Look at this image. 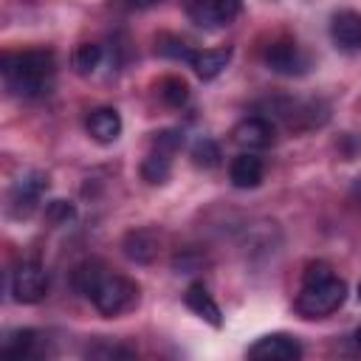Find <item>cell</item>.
<instances>
[{
    "instance_id": "obj_1",
    "label": "cell",
    "mask_w": 361,
    "mask_h": 361,
    "mask_svg": "<svg viewBox=\"0 0 361 361\" xmlns=\"http://www.w3.org/2000/svg\"><path fill=\"white\" fill-rule=\"evenodd\" d=\"M71 285H73V290L87 296L93 302V307L107 319L121 316L138 305V285L130 276L116 274L96 259L79 262L71 271Z\"/></svg>"
},
{
    "instance_id": "obj_3",
    "label": "cell",
    "mask_w": 361,
    "mask_h": 361,
    "mask_svg": "<svg viewBox=\"0 0 361 361\" xmlns=\"http://www.w3.org/2000/svg\"><path fill=\"white\" fill-rule=\"evenodd\" d=\"M344 299H347V282L341 276H336L330 262L313 259L305 265L302 288L293 302V310L302 319H324V316L336 313L344 305Z\"/></svg>"
},
{
    "instance_id": "obj_12",
    "label": "cell",
    "mask_w": 361,
    "mask_h": 361,
    "mask_svg": "<svg viewBox=\"0 0 361 361\" xmlns=\"http://www.w3.org/2000/svg\"><path fill=\"white\" fill-rule=\"evenodd\" d=\"M228 178L237 189H257L265 178V164H262V158H257L251 152H240L228 164Z\"/></svg>"
},
{
    "instance_id": "obj_8",
    "label": "cell",
    "mask_w": 361,
    "mask_h": 361,
    "mask_svg": "<svg viewBox=\"0 0 361 361\" xmlns=\"http://www.w3.org/2000/svg\"><path fill=\"white\" fill-rule=\"evenodd\" d=\"M302 355V344L288 333H268L248 347V358L257 361H296Z\"/></svg>"
},
{
    "instance_id": "obj_22",
    "label": "cell",
    "mask_w": 361,
    "mask_h": 361,
    "mask_svg": "<svg viewBox=\"0 0 361 361\" xmlns=\"http://www.w3.org/2000/svg\"><path fill=\"white\" fill-rule=\"evenodd\" d=\"M180 144H183V133H178V130H161L152 135V149L164 152V155H175L180 149Z\"/></svg>"
},
{
    "instance_id": "obj_10",
    "label": "cell",
    "mask_w": 361,
    "mask_h": 361,
    "mask_svg": "<svg viewBox=\"0 0 361 361\" xmlns=\"http://www.w3.org/2000/svg\"><path fill=\"white\" fill-rule=\"evenodd\" d=\"M330 37L336 48L341 51H358L361 48V14L341 8L330 17Z\"/></svg>"
},
{
    "instance_id": "obj_23",
    "label": "cell",
    "mask_w": 361,
    "mask_h": 361,
    "mask_svg": "<svg viewBox=\"0 0 361 361\" xmlns=\"http://www.w3.org/2000/svg\"><path fill=\"white\" fill-rule=\"evenodd\" d=\"M87 355L90 358H133L135 350L130 347H121V344H96V347H87Z\"/></svg>"
},
{
    "instance_id": "obj_27",
    "label": "cell",
    "mask_w": 361,
    "mask_h": 361,
    "mask_svg": "<svg viewBox=\"0 0 361 361\" xmlns=\"http://www.w3.org/2000/svg\"><path fill=\"white\" fill-rule=\"evenodd\" d=\"M355 347H358V350H361V327H358V330H355Z\"/></svg>"
},
{
    "instance_id": "obj_25",
    "label": "cell",
    "mask_w": 361,
    "mask_h": 361,
    "mask_svg": "<svg viewBox=\"0 0 361 361\" xmlns=\"http://www.w3.org/2000/svg\"><path fill=\"white\" fill-rule=\"evenodd\" d=\"M133 8H149V6H155L158 0H127Z\"/></svg>"
},
{
    "instance_id": "obj_21",
    "label": "cell",
    "mask_w": 361,
    "mask_h": 361,
    "mask_svg": "<svg viewBox=\"0 0 361 361\" xmlns=\"http://www.w3.org/2000/svg\"><path fill=\"white\" fill-rule=\"evenodd\" d=\"M155 51L161 54V56H172V59H183V62H189L192 59V48L183 42V39H178V37H169V34H164V37H158V45H155Z\"/></svg>"
},
{
    "instance_id": "obj_4",
    "label": "cell",
    "mask_w": 361,
    "mask_h": 361,
    "mask_svg": "<svg viewBox=\"0 0 361 361\" xmlns=\"http://www.w3.org/2000/svg\"><path fill=\"white\" fill-rule=\"evenodd\" d=\"M48 293V274L39 262L25 259L11 274V296L20 305H37Z\"/></svg>"
},
{
    "instance_id": "obj_9",
    "label": "cell",
    "mask_w": 361,
    "mask_h": 361,
    "mask_svg": "<svg viewBox=\"0 0 361 361\" xmlns=\"http://www.w3.org/2000/svg\"><path fill=\"white\" fill-rule=\"evenodd\" d=\"M231 138L243 149H265L274 144V124L265 116H248V118L234 124Z\"/></svg>"
},
{
    "instance_id": "obj_11",
    "label": "cell",
    "mask_w": 361,
    "mask_h": 361,
    "mask_svg": "<svg viewBox=\"0 0 361 361\" xmlns=\"http://www.w3.org/2000/svg\"><path fill=\"white\" fill-rule=\"evenodd\" d=\"M85 127H87V135L99 144H113L118 135H121V116L118 110L113 107H96L87 113L85 118Z\"/></svg>"
},
{
    "instance_id": "obj_2",
    "label": "cell",
    "mask_w": 361,
    "mask_h": 361,
    "mask_svg": "<svg viewBox=\"0 0 361 361\" xmlns=\"http://www.w3.org/2000/svg\"><path fill=\"white\" fill-rule=\"evenodd\" d=\"M3 85L17 99H37L51 90L56 59L45 48H28V51H8L0 62Z\"/></svg>"
},
{
    "instance_id": "obj_20",
    "label": "cell",
    "mask_w": 361,
    "mask_h": 361,
    "mask_svg": "<svg viewBox=\"0 0 361 361\" xmlns=\"http://www.w3.org/2000/svg\"><path fill=\"white\" fill-rule=\"evenodd\" d=\"M192 164L195 166H203V169H212L220 164V147L212 141V138H197L192 144Z\"/></svg>"
},
{
    "instance_id": "obj_13",
    "label": "cell",
    "mask_w": 361,
    "mask_h": 361,
    "mask_svg": "<svg viewBox=\"0 0 361 361\" xmlns=\"http://www.w3.org/2000/svg\"><path fill=\"white\" fill-rule=\"evenodd\" d=\"M183 302H186V307H189L195 316H200V319L209 322L212 327H220V324H223L220 305L212 299V293H209V288H206L203 282H192V285L186 288V293H183Z\"/></svg>"
},
{
    "instance_id": "obj_7",
    "label": "cell",
    "mask_w": 361,
    "mask_h": 361,
    "mask_svg": "<svg viewBox=\"0 0 361 361\" xmlns=\"http://www.w3.org/2000/svg\"><path fill=\"white\" fill-rule=\"evenodd\" d=\"M45 186H48V178L39 175V172H31V175L20 178V180L11 186V192H8V212H11L14 217H20V220L28 217V214L39 206Z\"/></svg>"
},
{
    "instance_id": "obj_14",
    "label": "cell",
    "mask_w": 361,
    "mask_h": 361,
    "mask_svg": "<svg viewBox=\"0 0 361 361\" xmlns=\"http://www.w3.org/2000/svg\"><path fill=\"white\" fill-rule=\"evenodd\" d=\"M228 62H231V48H228V45L195 51V54H192V59H189L192 71H195L203 82H209V79L220 76V73L226 71V65H228Z\"/></svg>"
},
{
    "instance_id": "obj_16",
    "label": "cell",
    "mask_w": 361,
    "mask_h": 361,
    "mask_svg": "<svg viewBox=\"0 0 361 361\" xmlns=\"http://www.w3.org/2000/svg\"><path fill=\"white\" fill-rule=\"evenodd\" d=\"M37 344H39L37 330H14L3 338V353L14 358H31L37 355Z\"/></svg>"
},
{
    "instance_id": "obj_26",
    "label": "cell",
    "mask_w": 361,
    "mask_h": 361,
    "mask_svg": "<svg viewBox=\"0 0 361 361\" xmlns=\"http://www.w3.org/2000/svg\"><path fill=\"white\" fill-rule=\"evenodd\" d=\"M353 197H355V203H361V178L353 180Z\"/></svg>"
},
{
    "instance_id": "obj_24",
    "label": "cell",
    "mask_w": 361,
    "mask_h": 361,
    "mask_svg": "<svg viewBox=\"0 0 361 361\" xmlns=\"http://www.w3.org/2000/svg\"><path fill=\"white\" fill-rule=\"evenodd\" d=\"M45 217H48L51 223H68V220L73 217V206L65 203V200H51L48 209H45Z\"/></svg>"
},
{
    "instance_id": "obj_17",
    "label": "cell",
    "mask_w": 361,
    "mask_h": 361,
    "mask_svg": "<svg viewBox=\"0 0 361 361\" xmlns=\"http://www.w3.org/2000/svg\"><path fill=\"white\" fill-rule=\"evenodd\" d=\"M99 62H102V45L99 42H79L73 48V54H71V65H73V71L79 76L96 73Z\"/></svg>"
},
{
    "instance_id": "obj_5",
    "label": "cell",
    "mask_w": 361,
    "mask_h": 361,
    "mask_svg": "<svg viewBox=\"0 0 361 361\" xmlns=\"http://www.w3.org/2000/svg\"><path fill=\"white\" fill-rule=\"evenodd\" d=\"M183 8L189 14V20L200 28H223L240 17L243 0H195Z\"/></svg>"
},
{
    "instance_id": "obj_28",
    "label": "cell",
    "mask_w": 361,
    "mask_h": 361,
    "mask_svg": "<svg viewBox=\"0 0 361 361\" xmlns=\"http://www.w3.org/2000/svg\"><path fill=\"white\" fill-rule=\"evenodd\" d=\"M358 299H361V282H358Z\"/></svg>"
},
{
    "instance_id": "obj_15",
    "label": "cell",
    "mask_w": 361,
    "mask_h": 361,
    "mask_svg": "<svg viewBox=\"0 0 361 361\" xmlns=\"http://www.w3.org/2000/svg\"><path fill=\"white\" fill-rule=\"evenodd\" d=\"M124 254L133 262H149L158 254V234L149 228H135L124 237Z\"/></svg>"
},
{
    "instance_id": "obj_6",
    "label": "cell",
    "mask_w": 361,
    "mask_h": 361,
    "mask_svg": "<svg viewBox=\"0 0 361 361\" xmlns=\"http://www.w3.org/2000/svg\"><path fill=\"white\" fill-rule=\"evenodd\" d=\"M265 65L282 76H302L307 73L310 59L293 39H276L265 48Z\"/></svg>"
},
{
    "instance_id": "obj_18",
    "label": "cell",
    "mask_w": 361,
    "mask_h": 361,
    "mask_svg": "<svg viewBox=\"0 0 361 361\" xmlns=\"http://www.w3.org/2000/svg\"><path fill=\"white\" fill-rule=\"evenodd\" d=\"M169 172H172V155H164V152H149L141 164V178L152 186L158 183H166L169 180Z\"/></svg>"
},
{
    "instance_id": "obj_19",
    "label": "cell",
    "mask_w": 361,
    "mask_h": 361,
    "mask_svg": "<svg viewBox=\"0 0 361 361\" xmlns=\"http://www.w3.org/2000/svg\"><path fill=\"white\" fill-rule=\"evenodd\" d=\"M158 96L169 107H183L189 102V85L180 76H164L158 82Z\"/></svg>"
}]
</instances>
